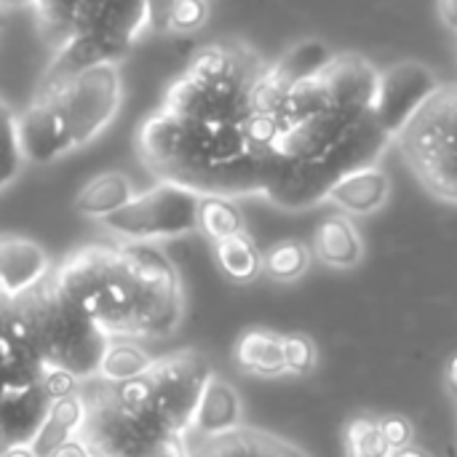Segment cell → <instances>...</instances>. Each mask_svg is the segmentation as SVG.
Returning <instances> with one entry per match:
<instances>
[{"mask_svg":"<svg viewBox=\"0 0 457 457\" xmlns=\"http://www.w3.org/2000/svg\"><path fill=\"white\" fill-rule=\"evenodd\" d=\"M396 145L434 195L457 204V86H442Z\"/></svg>","mask_w":457,"mask_h":457,"instance_id":"2","label":"cell"},{"mask_svg":"<svg viewBox=\"0 0 457 457\" xmlns=\"http://www.w3.org/2000/svg\"><path fill=\"white\" fill-rule=\"evenodd\" d=\"M198 193L177 182H158L145 193H134V198L115 214L104 217L102 225L107 233L129 244L171 241L198 230Z\"/></svg>","mask_w":457,"mask_h":457,"instance_id":"5","label":"cell"},{"mask_svg":"<svg viewBox=\"0 0 457 457\" xmlns=\"http://www.w3.org/2000/svg\"><path fill=\"white\" fill-rule=\"evenodd\" d=\"M150 364H153L150 353L137 340H131V337H112L107 351H104V356H102L96 378H102L104 383L120 386V383H129L134 378H142Z\"/></svg>","mask_w":457,"mask_h":457,"instance_id":"23","label":"cell"},{"mask_svg":"<svg viewBox=\"0 0 457 457\" xmlns=\"http://www.w3.org/2000/svg\"><path fill=\"white\" fill-rule=\"evenodd\" d=\"M147 457H190L187 439L174 436V434H166V436L147 453Z\"/></svg>","mask_w":457,"mask_h":457,"instance_id":"34","label":"cell"},{"mask_svg":"<svg viewBox=\"0 0 457 457\" xmlns=\"http://www.w3.org/2000/svg\"><path fill=\"white\" fill-rule=\"evenodd\" d=\"M214 257H217L220 270L230 281L246 284V281H254L262 273V254H260L257 244L252 241V236L246 230L236 233V236H228L222 241H214Z\"/></svg>","mask_w":457,"mask_h":457,"instance_id":"22","label":"cell"},{"mask_svg":"<svg viewBox=\"0 0 457 457\" xmlns=\"http://www.w3.org/2000/svg\"><path fill=\"white\" fill-rule=\"evenodd\" d=\"M120 72L115 62L94 64L75 75L56 96V107L67 131L70 150L91 142L118 112L120 104Z\"/></svg>","mask_w":457,"mask_h":457,"instance_id":"8","label":"cell"},{"mask_svg":"<svg viewBox=\"0 0 457 457\" xmlns=\"http://www.w3.org/2000/svg\"><path fill=\"white\" fill-rule=\"evenodd\" d=\"M391 447L386 445L378 420L356 418L345 428V457H391Z\"/></svg>","mask_w":457,"mask_h":457,"instance_id":"27","label":"cell"},{"mask_svg":"<svg viewBox=\"0 0 457 457\" xmlns=\"http://www.w3.org/2000/svg\"><path fill=\"white\" fill-rule=\"evenodd\" d=\"M134 198V185L123 171H104L96 174L91 182H86L80 187V193L75 195L72 206L80 217L88 220H104L110 214H115L118 209H123L129 201Z\"/></svg>","mask_w":457,"mask_h":457,"instance_id":"18","label":"cell"},{"mask_svg":"<svg viewBox=\"0 0 457 457\" xmlns=\"http://www.w3.org/2000/svg\"><path fill=\"white\" fill-rule=\"evenodd\" d=\"M83 420H86V404L78 391L64 399H56V402H51V410H48L40 431L29 442V447L35 450L37 457H48L56 447H62L64 442H70L80 434Z\"/></svg>","mask_w":457,"mask_h":457,"instance_id":"19","label":"cell"},{"mask_svg":"<svg viewBox=\"0 0 457 457\" xmlns=\"http://www.w3.org/2000/svg\"><path fill=\"white\" fill-rule=\"evenodd\" d=\"M236 364L244 372L262 375V378H276L284 375V343L281 335L268 332V329H249L238 337L236 343Z\"/></svg>","mask_w":457,"mask_h":457,"instance_id":"20","label":"cell"},{"mask_svg":"<svg viewBox=\"0 0 457 457\" xmlns=\"http://www.w3.org/2000/svg\"><path fill=\"white\" fill-rule=\"evenodd\" d=\"M332 48L324 40H303L292 46L276 64L268 67L273 80L284 88H292L295 83H303L308 78H316L329 62H332Z\"/></svg>","mask_w":457,"mask_h":457,"instance_id":"21","label":"cell"},{"mask_svg":"<svg viewBox=\"0 0 457 457\" xmlns=\"http://www.w3.org/2000/svg\"><path fill=\"white\" fill-rule=\"evenodd\" d=\"M391 457H431L426 450H420V447H404V450H399V453H394Z\"/></svg>","mask_w":457,"mask_h":457,"instance_id":"40","label":"cell"},{"mask_svg":"<svg viewBox=\"0 0 457 457\" xmlns=\"http://www.w3.org/2000/svg\"><path fill=\"white\" fill-rule=\"evenodd\" d=\"M177 0H145V21L150 32H169L171 29V11Z\"/></svg>","mask_w":457,"mask_h":457,"instance_id":"32","label":"cell"},{"mask_svg":"<svg viewBox=\"0 0 457 457\" xmlns=\"http://www.w3.org/2000/svg\"><path fill=\"white\" fill-rule=\"evenodd\" d=\"M378 428L386 439V445L391 447V453H399L404 447H412L415 439V428L404 415H383L378 420Z\"/></svg>","mask_w":457,"mask_h":457,"instance_id":"31","label":"cell"},{"mask_svg":"<svg viewBox=\"0 0 457 457\" xmlns=\"http://www.w3.org/2000/svg\"><path fill=\"white\" fill-rule=\"evenodd\" d=\"M445 383H447V391L457 399V353L447 361V370H445Z\"/></svg>","mask_w":457,"mask_h":457,"instance_id":"38","label":"cell"},{"mask_svg":"<svg viewBox=\"0 0 457 457\" xmlns=\"http://www.w3.org/2000/svg\"><path fill=\"white\" fill-rule=\"evenodd\" d=\"M439 88H442L439 78L423 62H415V59L396 62L380 70L378 94H375L370 112L375 123L396 142L399 134L434 99Z\"/></svg>","mask_w":457,"mask_h":457,"instance_id":"9","label":"cell"},{"mask_svg":"<svg viewBox=\"0 0 457 457\" xmlns=\"http://www.w3.org/2000/svg\"><path fill=\"white\" fill-rule=\"evenodd\" d=\"M241 428V399L238 391L222 380L217 372L212 375V380L206 383L198 410L193 415V426L190 434L185 439H214V436H225Z\"/></svg>","mask_w":457,"mask_h":457,"instance_id":"15","label":"cell"},{"mask_svg":"<svg viewBox=\"0 0 457 457\" xmlns=\"http://www.w3.org/2000/svg\"><path fill=\"white\" fill-rule=\"evenodd\" d=\"M439 19L457 35V0H439Z\"/></svg>","mask_w":457,"mask_h":457,"instance_id":"37","label":"cell"},{"mask_svg":"<svg viewBox=\"0 0 457 457\" xmlns=\"http://www.w3.org/2000/svg\"><path fill=\"white\" fill-rule=\"evenodd\" d=\"M0 35H3V8H0Z\"/></svg>","mask_w":457,"mask_h":457,"instance_id":"42","label":"cell"},{"mask_svg":"<svg viewBox=\"0 0 457 457\" xmlns=\"http://www.w3.org/2000/svg\"><path fill=\"white\" fill-rule=\"evenodd\" d=\"M16 137L19 150L27 163H54L64 153H70L67 131L56 107V99L32 96L21 115H16Z\"/></svg>","mask_w":457,"mask_h":457,"instance_id":"12","label":"cell"},{"mask_svg":"<svg viewBox=\"0 0 457 457\" xmlns=\"http://www.w3.org/2000/svg\"><path fill=\"white\" fill-rule=\"evenodd\" d=\"M311 262V252L303 241H278L262 254V273L273 281H297Z\"/></svg>","mask_w":457,"mask_h":457,"instance_id":"26","label":"cell"},{"mask_svg":"<svg viewBox=\"0 0 457 457\" xmlns=\"http://www.w3.org/2000/svg\"><path fill=\"white\" fill-rule=\"evenodd\" d=\"M214 370L201 351L182 348L171 356L155 359L142 375L150 391V412L174 436H187L201 394Z\"/></svg>","mask_w":457,"mask_h":457,"instance_id":"6","label":"cell"},{"mask_svg":"<svg viewBox=\"0 0 457 457\" xmlns=\"http://www.w3.org/2000/svg\"><path fill=\"white\" fill-rule=\"evenodd\" d=\"M48 457H91V453H88V447L75 436V439L64 442L62 447H56Z\"/></svg>","mask_w":457,"mask_h":457,"instance_id":"36","label":"cell"},{"mask_svg":"<svg viewBox=\"0 0 457 457\" xmlns=\"http://www.w3.org/2000/svg\"><path fill=\"white\" fill-rule=\"evenodd\" d=\"M198 230L214 244L228 236L244 233V214L233 198L222 195H201L198 204Z\"/></svg>","mask_w":457,"mask_h":457,"instance_id":"24","label":"cell"},{"mask_svg":"<svg viewBox=\"0 0 457 457\" xmlns=\"http://www.w3.org/2000/svg\"><path fill=\"white\" fill-rule=\"evenodd\" d=\"M0 457H37L29 445H16V447H5L0 450Z\"/></svg>","mask_w":457,"mask_h":457,"instance_id":"39","label":"cell"},{"mask_svg":"<svg viewBox=\"0 0 457 457\" xmlns=\"http://www.w3.org/2000/svg\"><path fill=\"white\" fill-rule=\"evenodd\" d=\"M209 19V3L206 0H177L171 11V29L190 35L201 29Z\"/></svg>","mask_w":457,"mask_h":457,"instance_id":"30","label":"cell"},{"mask_svg":"<svg viewBox=\"0 0 457 457\" xmlns=\"http://www.w3.org/2000/svg\"><path fill=\"white\" fill-rule=\"evenodd\" d=\"M51 410V399L40 380L0 386V450L29 445L40 431L46 415Z\"/></svg>","mask_w":457,"mask_h":457,"instance_id":"13","label":"cell"},{"mask_svg":"<svg viewBox=\"0 0 457 457\" xmlns=\"http://www.w3.org/2000/svg\"><path fill=\"white\" fill-rule=\"evenodd\" d=\"M54 265L40 244L21 236H0V297L19 300L46 284Z\"/></svg>","mask_w":457,"mask_h":457,"instance_id":"14","label":"cell"},{"mask_svg":"<svg viewBox=\"0 0 457 457\" xmlns=\"http://www.w3.org/2000/svg\"><path fill=\"white\" fill-rule=\"evenodd\" d=\"M120 254L137 284L134 313L129 324L131 340H155L177 329L182 319V284L166 252L155 244L120 241Z\"/></svg>","mask_w":457,"mask_h":457,"instance_id":"4","label":"cell"},{"mask_svg":"<svg viewBox=\"0 0 457 457\" xmlns=\"http://www.w3.org/2000/svg\"><path fill=\"white\" fill-rule=\"evenodd\" d=\"M284 367L292 375H308L316 367V343L305 335H281Z\"/></svg>","mask_w":457,"mask_h":457,"instance_id":"29","label":"cell"},{"mask_svg":"<svg viewBox=\"0 0 457 457\" xmlns=\"http://www.w3.org/2000/svg\"><path fill=\"white\" fill-rule=\"evenodd\" d=\"M391 195V177L375 163V166H364L356 169L351 174H345L343 179H337V185L329 190L332 204H337L343 212L348 214H372L378 209L386 206Z\"/></svg>","mask_w":457,"mask_h":457,"instance_id":"16","label":"cell"},{"mask_svg":"<svg viewBox=\"0 0 457 457\" xmlns=\"http://www.w3.org/2000/svg\"><path fill=\"white\" fill-rule=\"evenodd\" d=\"M43 388H46L48 399L56 402V399H64V396L75 394L78 380L72 375L62 372V370H43Z\"/></svg>","mask_w":457,"mask_h":457,"instance_id":"33","label":"cell"},{"mask_svg":"<svg viewBox=\"0 0 457 457\" xmlns=\"http://www.w3.org/2000/svg\"><path fill=\"white\" fill-rule=\"evenodd\" d=\"M455 56H457V46H455Z\"/></svg>","mask_w":457,"mask_h":457,"instance_id":"43","label":"cell"},{"mask_svg":"<svg viewBox=\"0 0 457 457\" xmlns=\"http://www.w3.org/2000/svg\"><path fill=\"white\" fill-rule=\"evenodd\" d=\"M380 70L361 54H335L332 62L319 72V86L324 91L327 107L367 115L378 94Z\"/></svg>","mask_w":457,"mask_h":457,"instance_id":"11","label":"cell"},{"mask_svg":"<svg viewBox=\"0 0 457 457\" xmlns=\"http://www.w3.org/2000/svg\"><path fill=\"white\" fill-rule=\"evenodd\" d=\"M262 457H305L303 450H297L295 445L278 439V436H270L265 434V442H262Z\"/></svg>","mask_w":457,"mask_h":457,"instance_id":"35","label":"cell"},{"mask_svg":"<svg viewBox=\"0 0 457 457\" xmlns=\"http://www.w3.org/2000/svg\"><path fill=\"white\" fill-rule=\"evenodd\" d=\"M37 0H0V8H16V5H35Z\"/></svg>","mask_w":457,"mask_h":457,"instance_id":"41","label":"cell"},{"mask_svg":"<svg viewBox=\"0 0 457 457\" xmlns=\"http://www.w3.org/2000/svg\"><path fill=\"white\" fill-rule=\"evenodd\" d=\"M137 153L161 182H179L195 153V123L169 110L142 120L137 131Z\"/></svg>","mask_w":457,"mask_h":457,"instance_id":"10","label":"cell"},{"mask_svg":"<svg viewBox=\"0 0 457 457\" xmlns=\"http://www.w3.org/2000/svg\"><path fill=\"white\" fill-rule=\"evenodd\" d=\"M262 442L265 434L238 428L214 439H193V447L187 450L190 457H262Z\"/></svg>","mask_w":457,"mask_h":457,"instance_id":"25","label":"cell"},{"mask_svg":"<svg viewBox=\"0 0 457 457\" xmlns=\"http://www.w3.org/2000/svg\"><path fill=\"white\" fill-rule=\"evenodd\" d=\"M86 404V420L78 439L91 457H147V453L169 434L150 412H134L115 396V386L102 378L78 383Z\"/></svg>","mask_w":457,"mask_h":457,"instance_id":"3","label":"cell"},{"mask_svg":"<svg viewBox=\"0 0 457 457\" xmlns=\"http://www.w3.org/2000/svg\"><path fill=\"white\" fill-rule=\"evenodd\" d=\"M313 252L316 257L337 270L356 268L364 257V241L356 230V225L345 214L327 217L313 236Z\"/></svg>","mask_w":457,"mask_h":457,"instance_id":"17","label":"cell"},{"mask_svg":"<svg viewBox=\"0 0 457 457\" xmlns=\"http://www.w3.org/2000/svg\"><path fill=\"white\" fill-rule=\"evenodd\" d=\"M21 150H19V137H16V115L0 104V187L11 185L16 174L21 171Z\"/></svg>","mask_w":457,"mask_h":457,"instance_id":"28","label":"cell"},{"mask_svg":"<svg viewBox=\"0 0 457 457\" xmlns=\"http://www.w3.org/2000/svg\"><path fill=\"white\" fill-rule=\"evenodd\" d=\"M51 281L70 305L110 337H129L137 284L126 268L120 246H83L54 268Z\"/></svg>","mask_w":457,"mask_h":457,"instance_id":"1","label":"cell"},{"mask_svg":"<svg viewBox=\"0 0 457 457\" xmlns=\"http://www.w3.org/2000/svg\"><path fill=\"white\" fill-rule=\"evenodd\" d=\"M265 67L268 64L257 59L254 64L222 80H198L185 72L169 86L163 110L195 123H241L252 112V86Z\"/></svg>","mask_w":457,"mask_h":457,"instance_id":"7","label":"cell"}]
</instances>
